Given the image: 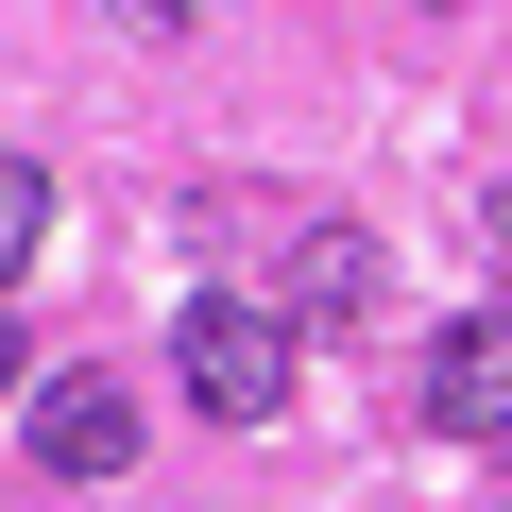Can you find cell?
<instances>
[{
  "label": "cell",
  "instance_id": "obj_4",
  "mask_svg": "<svg viewBox=\"0 0 512 512\" xmlns=\"http://www.w3.org/2000/svg\"><path fill=\"white\" fill-rule=\"evenodd\" d=\"M427 427H512V308H461L444 342H427Z\"/></svg>",
  "mask_w": 512,
  "mask_h": 512
},
{
  "label": "cell",
  "instance_id": "obj_7",
  "mask_svg": "<svg viewBox=\"0 0 512 512\" xmlns=\"http://www.w3.org/2000/svg\"><path fill=\"white\" fill-rule=\"evenodd\" d=\"M0 393H18V308H0Z\"/></svg>",
  "mask_w": 512,
  "mask_h": 512
},
{
  "label": "cell",
  "instance_id": "obj_8",
  "mask_svg": "<svg viewBox=\"0 0 512 512\" xmlns=\"http://www.w3.org/2000/svg\"><path fill=\"white\" fill-rule=\"evenodd\" d=\"M495 461H512V427H495Z\"/></svg>",
  "mask_w": 512,
  "mask_h": 512
},
{
  "label": "cell",
  "instance_id": "obj_3",
  "mask_svg": "<svg viewBox=\"0 0 512 512\" xmlns=\"http://www.w3.org/2000/svg\"><path fill=\"white\" fill-rule=\"evenodd\" d=\"M256 308H274V325H359V308H376V239H359V222H291V256H274Z\"/></svg>",
  "mask_w": 512,
  "mask_h": 512
},
{
  "label": "cell",
  "instance_id": "obj_1",
  "mask_svg": "<svg viewBox=\"0 0 512 512\" xmlns=\"http://www.w3.org/2000/svg\"><path fill=\"white\" fill-rule=\"evenodd\" d=\"M171 393H188L205 427H274V410H291V325L256 308V291H188V308H171Z\"/></svg>",
  "mask_w": 512,
  "mask_h": 512
},
{
  "label": "cell",
  "instance_id": "obj_6",
  "mask_svg": "<svg viewBox=\"0 0 512 512\" xmlns=\"http://www.w3.org/2000/svg\"><path fill=\"white\" fill-rule=\"evenodd\" d=\"M120 35H205V0H103Z\"/></svg>",
  "mask_w": 512,
  "mask_h": 512
},
{
  "label": "cell",
  "instance_id": "obj_5",
  "mask_svg": "<svg viewBox=\"0 0 512 512\" xmlns=\"http://www.w3.org/2000/svg\"><path fill=\"white\" fill-rule=\"evenodd\" d=\"M35 239H52V171H35V154H0V291L35 274Z\"/></svg>",
  "mask_w": 512,
  "mask_h": 512
},
{
  "label": "cell",
  "instance_id": "obj_2",
  "mask_svg": "<svg viewBox=\"0 0 512 512\" xmlns=\"http://www.w3.org/2000/svg\"><path fill=\"white\" fill-rule=\"evenodd\" d=\"M0 410H18V444H35V478H137V444H154V410L120 393V376H18V393H0Z\"/></svg>",
  "mask_w": 512,
  "mask_h": 512
}]
</instances>
